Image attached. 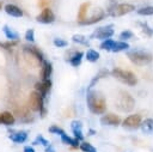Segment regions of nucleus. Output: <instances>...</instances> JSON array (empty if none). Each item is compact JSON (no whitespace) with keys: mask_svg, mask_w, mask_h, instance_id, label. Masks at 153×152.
Returning <instances> with one entry per match:
<instances>
[{"mask_svg":"<svg viewBox=\"0 0 153 152\" xmlns=\"http://www.w3.org/2000/svg\"><path fill=\"white\" fill-rule=\"evenodd\" d=\"M86 102H87V107L90 109L91 113L93 114H104L106 110V103L104 97L96 91H88L87 96H86Z\"/></svg>","mask_w":153,"mask_h":152,"instance_id":"obj_1","label":"nucleus"},{"mask_svg":"<svg viewBox=\"0 0 153 152\" xmlns=\"http://www.w3.org/2000/svg\"><path fill=\"white\" fill-rule=\"evenodd\" d=\"M127 56L133 63H135L137 66H147L153 60V55L151 53L145 51V50H140V49L128 50Z\"/></svg>","mask_w":153,"mask_h":152,"instance_id":"obj_2","label":"nucleus"},{"mask_svg":"<svg viewBox=\"0 0 153 152\" xmlns=\"http://www.w3.org/2000/svg\"><path fill=\"white\" fill-rule=\"evenodd\" d=\"M111 74H112L114 78L118 79L120 81H122L123 84L129 85V86H134L137 83L136 75L134 73H131L130 71H126V69H122V68H114L111 71Z\"/></svg>","mask_w":153,"mask_h":152,"instance_id":"obj_3","label":"nucleus"},{"mask_svg":"<svg viewBox=\"0 0 153 152\" xmlns=\"http://www.w3.org/2000/svg\"><path fill=\"white\" fill-rule=\"evenodd\" d=\"M117 108L121 110V111H124V113H128V111H131L134 109V105H135V99L126 91H121L120 95H118V98H117Z\"/></svg>","mask_w":153,"mask_h":152,"instance_id":"obj_4","label":"nucleus"},{"mask_svg":"<svg viewBox=\"0 0 153 152\" xmlns=\"http://www.w3.org/2000/svg\"><path fill=\"white\" fill-rule=\"evenodd\" d=\"M135 11V6L131 5V4H128V2H124V4H117L115 5L110 11L109 13L112 16V17H121V16H124V14H128L130 12Z\"/></svg>","mask_w":153,"mask_h":152,"instance_id":"obj_5","label":"nucleus"},{"mask_svg":"<svg viewBox=\"0 0 153 152\" xmlns=\"http://www.w3.org/2000/svg\"><path fill=\"white\" fill-rule=\"evenodd\" d=\"M114 25H108V26H100L98 29H96L92 35H91V38H96V39H108L110 38L112 35H114Z\"/></svg>","mask_w":153,"mask_h":152,"instance_id":"obj_6","label":"nucleus"},{"mask_svg":"<svg viewBox=\"0 0 153 152\" xmlns=\"http://www.w3.org/2000/svg\"><path fill=\"white\" fill-rule=\"evenodd\" d=\"M30 107L35 111L42 113V110H43V97L36 90L30 95Z\"/></svg>","mask_w":153,"mask_h":152,"instance_id":"obj_7","label":"nucleus"},{"mask_svg":"<svg viewBox=\"0 0 153 152\" xmlns=\"http://www.w3.org/2000/svg\"><path fill=\"white\" fill-rule=\"evenodd\" d=\"M36 20L38 23H42V24H50L55 20V14L54 12L51 11V8L49 7H45L42 10V12L36 17Z\"/></svg>","mask_w":153,"mask_h":152,"instance_id":"obj_8","label":"nucleus"},{"mask_svg":"<svg viewBox=\"0 0 153 152\" xmlns=\"http://www.w3.org/2000/svg\"><path fill=\"white\" fill-rule=\"evenodd\" d=\"M142 122V118L139 114H133V115H129L128 117L124 118L123 121V126L127 127V128H130V129H134V128H137L140 127Z\"/></svg>","mask_w":153,"mask_h":152,"instance_id":"obj_9","label":"nucleus"},{"mask_svg":"<svg viewBox=\"0 0 153 152\" xmlns=\"http://www.w3.org/2000/svg\"><path fill=\"white\" fill-rule=\"evenodd\" d=\"M121 118L115 114H105L100 117V123L104 126H118Z\"/></svg>","mask_w":153,"mask_h":152,"instance_id":"obj_10","label":"nucleus"},{"mask_svg":"<svg viewBox=\"0 0 153 152\" xmlns=\"http://www.w3.org/2000/svg\"><path fill=\"white\" fill-rule=\"evenodd\" d=\"M8 139L16 144H23L27 140V132L25 130H17L13 133H10Z\"/></svg>","mask_w":153,"mask_h":152,"instance_id":"obj_11","label":"nucleus"},{"mask_svg":"<svg viewBox=\"0 0 153 152\" xmlns=\"http://www.w3.org/2000/svg\"><path fill=\"white\" fill-rule=\"evenodd\" d=\"M4 10H5V12L8 14V16H11V17H14V18H20V17H23V11L20 10V7H18L17 5H13V4H7V5H5L4 6Z\"/></svg>","mask_w":153,"mask_h":152,"instance_id":"obj_12","label":"nucleus"},{"mask_svg":"<svg viewBox=\"0 0 153 152\" xmlns=\"http://www.w3.org/2000/svg\"><path fill=\"white\" fill-rule=\"evenodd\" d=\"M50 87H51V81H50V79L42 80V81H39V83H36V85H35L36 91H38L43 98L47 96V93H48V91L50 90Z\"/></svg>","mask_w":153,"mask_h":152,"instance_id":"obj_13","label":"nucleus"},{"mask_svg":"<svg viewBox=\"0 0 153 152\" xmlns=\"http://www.w3.org/2000/svg\"><path fill=\"white\" fill-rule=\"evenodd\" d=\"M103 18H104V13L102 11H99L98 14H94L91 18H84L82 20H79V24L80 25H91V24H94V23L102 20Z\"/></svg>","mask_w":153,"mask_h":152,"instance_id":"obj_14","label":"nucleus"},{"mask_svg":"<svg viewBox=\"0 0 153 152\" xmlns=\"http://www.w3.org/2000/svg\"><path fill=\"white\" fill-rule=\"evenodd\" d=\"M53 73V66L49 61H43V66H42V71H41V75H42V80H47L50 79V75Z\"/></svg>","mask_w":153,"mask_h":152,"instance_id":"obj_15","label":"nucleus"},{"mask_svg":"<svg viewBox=\"0 0 153 152\" xmlns=\"http://www.w3.org/2000/svg\"><path fill=\"white\" fill-rule=\"evenodd\" d=\"M2 31H4L5 36H6V38H8L11 41H17L19 38V34L17 31H14L12 28H10L8 25H5L2 28Z\"/></svg>","mask_w":153,"mask_h":152,"instance_id":"obj_16","label":"nucleus"},{"mask_svg":"<svg viewBox=\"0 0 153 152\" xmlns=\"http://www.w3.org/2000/svg\"><path fill=\"white\" fill-rule=\"evenodd\" d=\"M128 48H129V44L127 42H124V41H114L110 51L118 53V51H122V50H127Z\"/></svg>","mask_w":153,"mask_h":152,"instance_id":"obj_17","label":"nucleus"},{"mask_svg":"<svg viewBox=\"0 0 153 152\" xmlns=\"http://www.w3.org/2000/svg\"><path fill=\"white\" fill-rule=\"evenodd\" d=\"M141 130L146 134H152L153 133V118H146L145 121L141 122L140 124Z\"/></svg>","mask_w":153,"mask_h":152,"instance_id":"obj_18","label":"nucleus"},{"mask_svg":"<svg viewBox=\"0 0 153 152\" xmlns=\"http://www.w3.org/2000/svg\"><path fill=\"white\" fill-rule=\"evenodd\" d=\"M60 138H61V141H62L65 145H71V146H73V147H78V146H79V142H80V141L76 140L75 138H71V136H68L66 133L61 134Z\"/></svg>","mask_w":153,"mask_h":152,"instance_id":"obj_19","label":"nucleus"},{"mask_svg":"<svg viewBox=\"0 0 153 152\" xmlns=\"http://www.w3.org/2000/svg\"><path fill=\"white\" fill-rule=\"evenodd\" d=\"M82 56H84V53L82 51H76L73 54V56L69 57L68 62L73 66V67H78L80 63H81V60H82Z\"/></svg>","mask_w":153,"mask_h":152,"instance_id":"obj_20","label":"nucleus"},{"mask_svg":"<svg viewBox=\"0 0 153 152\" xmlns=\"http://www.w3.org/2000/svg\"><path fill=\"white\" fill-rule=\"evenodd\" d=\"M1 123L5 126H12L14 123V116L8 111L1 113Z\"/></svg>","mask_w":153,"mask_h":152,"instance_id":"obj_21","label":"nucleus"},{"mask_svg":"<svg viewBox=\"0 0 153 152\" xmlns=\"http://www.w3.org/2000/svg\"><path fill=\"white\" fill-rule=\"evenodd\" d=\"M85 57L87 61L90 62H96L98 59H99V53L94 49H88L86 53H85Z\"/></svg>","mask_w":153,"mask_h":152,"instance_id":"obj_22","label":"nucleus"},{"mask_svg":"<svg viewBox=\"0 0 153 152\" xmlns=\"http://www.w3.org/2000/svg\"><path fill=\"white\" fill-rule=\"evenodd\" d=\"M79 147L81 151L84 152H97L96 148L90 144V142H86V141H82L81 144H79Z\"/></svg>","mask_w":153,"mask_h":152,"instance_id":"obj_23","label":"nucleus"},{"mask_svg":"<svg viewBox=\"0 0 153 152\" xmlns=\"http://www.w3.org/2000/svg\"><path fill=\"white\" fill-rule=\"evenodd\" d=\"M137 13L140 16H153V6H146L137 10Z\"/></svg>","mask_w":153,"mask_h":152,"instance_id":"obj_24","label":"nucleus"},{"mask_svg":"<svg viewBox=\"0 0 153 152\" xmlns=\"http://www.w3.org/2000/svg\"><path fill=\"white\" fill-rule=\"evenodd\" d=\"M72 39H73V42H75V43H80V44H88V39H87L84 35H73Z\"/></svg>","mask_w":153,"mask_h":152,"instance_id":"obj_25","label":"nucleus"},{"mask_svg":"<svg viewBox=\"0 0 153 152\" xmlns=\"http://www.w3.org/2000/svg\"><path fill=\"white\" fill-rule=\"evenodd\" d=\"M49 144H50V142H49V141H48L43 135H41V134H39V135H37V136H36V139L33 140V145H43V146L45 147V146H48Z\"/></svg>","mask_w":153,"mask_h":152,"instance_id":"obj_26","label":"nucleus"},{"mask_svg":"<svg viewBox=\"0 0 153 152\" xmlns=\"http://www.w3.org/2000/svg\"><path fill=\"white\" fill-rule=\"evenodd\" d=\"M112 43H114V39L111 38H108V39H104L102 43H100V49L103 50H111V47H112Z\"/></svg>","mask_w":153,"mask_h":152,"instance_id":"obj_27","label":"nucleus"},{"mask_svg":"<svg viewBox=\"0 0 153 152\" xmlns=\"http://www.w3.org/2000/svg\"><path fill=\"white\" fill-rule=\"evenodd\" d=\"M53 43H54V45L57 47V48H63V47H67V45H68V42L65 41V39H62V38H54Z\"/></svg>","mask_w":153,"mask_h":152,"instance_id":"obj_28","label":"nucleus"},{"mask_svg":"<svg viewBox=\"0 0 153 152\" xmlns=\"http://www.w3.org/2000/svg\"><path fill=\"white\" fill-rule=\"evenodd\" d=\"M88 6H90V2H86V4H84V5L80 7V12H79V20H82V19L85 18V13H86V11H87Z\"/></svg>","mask_w":153,"mask_h":152,"instance_id":"obj_29","label":"nucleus"},{"mask_svg":"<svg viewBox=\"0 0 153 152\" xmlns=\"http://www.w3.org/2000/svg\"><path fill=\"white\" fill-rule=\"evenodd\" d=\"M25 39L27 42H33L35 41V31H33V29L26 30V32H25Z\"/></svg>","mask_w":153,"mask_h":152,"instance_id":"obj_30","label":"nucleus"},{"mask_svg":"<svg viewBox=\"0 0 153 152\" xmlns=\"http://www.w3.org/2000/svg\"><path fill=\"white\" fill-rule=\"evenodd\" d=\"M71 128H72V130H81V129H82V123H81V121H78V120L72 121Z\"/></svg>","mask_w":153,"mask_h":152,"instance_id":"obj_31","label":"nucleus"},{"mask_svg":"<svg viewBox=\"0 0 153 152\" xmlns=\"http://www.w3.org/2000/svg\"><path fill=\"white\" fill-rule=\"evenodd\" d=\"M49 132L53 133V134H56V135H61V134L66 133L62 128H60V127H57V126H51V127H49Z\"/></svg>","mask_w":153,"mask_h":152,"instance_id":"obj_32","label":"nucleus"},{"mask_svg":"<svg viewBox=\"0 0 153 152\" xmlns=\"http://www.w3.org/2000/svg\"><path fill=\"white\" fill-rule=\"evenodd\" d=\"M131 37H133V32H131V31H129V30L122 31V32L120 34V38H121V41H126V39L131 38Z\"/></svg>","mask_w":153,"mask_h":152,"instance_id":"obj_33","label":"nucleus"},{"mask_svg":"<svg viewBox=\"0 0 153 152\" xmlns=\"http://www.w3.org/2000/svg\"><path fill=\"white\" fill-rule=\"evenodd\" d=\"M73 133H74V138L76 140H79V141H82L84 140V135H82V132L81 130H73Z\"/></svg>","mask_w":153,"mask_h":152,"instance_id":"obj_34","label":"nucleus"},{"mask_svg":"<svg viewBox=\"0 0 153 152\" xmlns=\"http://www.w3.org/2000/svg\"><path fill=\"white\" fill-rule=\"evenodd\" d=\"M45 152H56V151H55V148L53 147V145L49 144L48 146H45Z\"/></svg>","mask_w":153,"mask_h":152,"instance_id":"obj_35","label":"nucleus"},{"mask_svg":"<svg viewBox=\"0 0 153 152\" xmlns=\"http://www.w3.org/2000/svg\"><path fill=\"white\" fill-rule=\"evenodd\" d=\"M23 152H35V148L32 146H25L24 150H23Z\"/></svg>","mask_w":153,"mask_h":152,"instance_id":"obj_36","label":"nucleus"},{"mask_svg":"<svg viewBox=\"0 0 153 152\" xmlns=\"http://www.w3.org/2000/svg\"><path fill=\"white\" fill-rule=\"evenodd\" d=\"M0 124H1V114H0Z\"/></svg>","mask_w":153,"mask_h":152,"instance_id":"obj_37","label":"nucleus"}]
</instances>
